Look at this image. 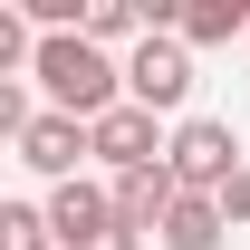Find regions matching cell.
Returning <instances> with one entry per match:
<instances>
[{
    "label": "cell",
    "mask_w": 250,
    "mask_h": 250,
    "mask_svg": "<svg viewBox=\"0 0 250 250\" xmlns=\"http://www.w3.org/2000/svg\"><path fill=\"white\" fill-rule=\"evenodd\" d=\"M29 87H39V106L96 125V116H116V106H125V58H116V48H96L87 29H67V39H39Z\"/></svg>",
    "instance_id": "cell-1"
},
{
    "label": "cell",
    "mask_w": 250,
    "mask_h": 250,
    "mask_svg": "<svg viewBox=\"0 0 250 250\" xmlns=\"http://www.w3.org/2000/svg\"><path fill=\"white\" fill-rule=\"evenodd\" d=\"M241 173H250V154H241V125L231 116H183L173 125V183L183 192H212L221 202Z\"/></svg>",
    "instance_id": "cell-2"
},
{
    "label": "cell",
    "mask_w": 250,
    "mask_h": 250,
    "mask_svg": "<svg viewBox=\"0 0 250 250\" xmlns=\"http://www.w3.org/2000/svg\"><path fill=\"white\" fill-rule=\"evenodd\" d=\"M125 106L183 125V106H192V48H183L173 29H154L145 48H125Z\"/></svg>",
    "instance_id": "cell-3"
},
{
    "label": "cell",
    "mask_w": 250,
    "mask_h": 250,
    "mask_svg": "<svg viewBox=\"0 0 250 250\" xmlns=\"http://www.w3.org/2000/svg\"><path fill=\"white\" fill-rule=\"evenodd\" d=\"M96 164H106V183L116 173H154V164H173V125L145 116V106H116V116H96Z\"/></svg>",
    "instance_id": "cell-4"
},
{
    "label": "cell",
    "mask_w": 250,
    "mask_h": 250,
    "mask_svg": "<svg viewBox=\"0 0 250 250\" xmlns=\"http://www.w3.org/2000/svg\"><path fill=\"white\" fill-rule=\"evenodd\" d=\"M20 164L29 173H48V183H77L96 164V125L87 116H58V106H39V125L20 135Z\"/></svg>",
    "instance_id": "cell-5"
},
{
    "label": "cell",
    "mask_w": 250,
    "mask_h": 250,
    "mask_svg": "<svg viewBox=\"0 0 250 250\" xmlns=\"http://www.w3.org/2000/svg\"><path fill=\"white\" fill-rule=\"evenodd\" d=\"M116 221V183H96V173H77V183H48V231H58V250L96 241Z\"/></svg>",
    "instance_id": "cell-6"
},
{
    "label": "cell",
    "mask_w": 250,
    "mask_h": 250,
    "mask_svg": "<svg viewBox=\"0 0 250 250\" xmlns=\"http://www.w3.org/2000/svg\"><path fill=\"white\" fill-rule=\"evenodd\" d=\"M173 202H183L173 164H154V173H116V221H125V231H164Z\"/></svg>",
    "instance_id": "cell-7"
},
{
    "label": "cell",
    "mask_w": 250,
    "mask_h": 250,
    "mask_svg": "<svg viewBox=\"0 0 250 250\" xmlns=\"http://www.w3.org/2000/svg\"><path fill=\"white\" fill-rule=\"evenodd\" d=\"M173 39L183 48H231V39H250V0H183Z\"/></svg>",
    "instance_id": "cell-8"
},
{
    "label": "cell",
    "mask_w": 250,
    "mask_h": 250,
    "mask_svg": "<svg viewBox=\"0 0 250 250\" xmlns=\"http://www.w3.org/2000/svg\"><path fill=\"white\" fill-rule=\"evenodd\" d=\"M221 231H231V212H221L212 192H183V202H173V221H164L154 241H164V250H221Z\"/></svg>",
    "instance_id": "cell-9"
},
{
    "label": "cell",
    "mask_w": 250,
    "mask_h": 250,
    "mask_svg": "<svg viewBox=\"0 0 250 250\" xmlns=\"http://www.w3.org/2000/svg\"><path fill=\"white\" fill-rule=\"evenodd\" d=\"M0 250H58L48 202H0Z\"/></svg>",
    "instance_id": "cell-10"
},
{
    "label": "cell",
    "mask_w": 250,
    "mask_h": 250,
    "mask_svg": "<svg viewBox=\"0 0 250 250\" xmlns=\"http://www.w3.org/2000/svg\"><path fill=\"white\" fill-rule=\"evenodd\" d=\"M77 250H145V231H125V221H106L96 241H77Z\"/></svg>",
    "instance_id": "cell-11"
},
{
    "label": "cell",
    "mask_w": 250,
    "mask_h": 250,
    "mask_svg": "<svg viewBox=\"0 0 250 250\" xmlns=\"http://www.w3.org/2000/svg\"><path fill=\"white\" fill-rule=\"evenodd\" d=\"M221 212H231V231H241V221H250V173H241V183H231V192H221Z\"/></svg>",
    "instance_id": "cell-12"
}]
</instances>
